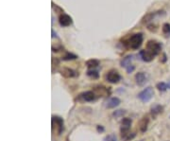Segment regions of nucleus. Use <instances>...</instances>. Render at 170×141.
Returning a JSON list of instances; mask_svg holds the SVG:
<instances>
[{
  "label": "nucleus",
  "mask_w": 170,
  "mask_h": 141,
  "mask_svg": "<svg viewBox=\"0 0 170 141\" xmlns=\"http://www.w3.org/2000/svg\"><path fill=\"white\" fill-rule=\"evenodd\" d=\"M143 39H144V36H143V33L139 32V33H134L130 35V36L128 38V40L124 43L129 48H131V49H138L142 43H143Z\"/></svg>",
  "instance_id": "f257e3e1"
},
{
  "label": "nucleus",
  "mask_w": 170,
  "mask_h": 141,
  "mask_svg": "<svg viewBox=\"0 0 170 141\" xmlns=\"http://www.w3.org/2000/svg\"><path fill=\"white\" fill-rule=\"evenodd\" d=\"M165 16V11H152L146 13L143 18H142V22L145 24H149L150 22H152L158 18H161V17Z\"/></svg>",
  "instance_id": "f03ea898"
},
{
  "label": "nucleus",
  "mask_w": 170,
  "mask_h": 141,
  "mask_svg": "<svg viewBox=\"0 0 170 141\" xmlns=\"http://www.w3.org/2000/svg\"><path fill=\"white\" fill-rule=\"evenodd\" d=\"M162 44L155 41V40H149L147 43H146V49L147 51H149L151 54H153L154 56H157L161 50H162Z\"/></svg>",
  "instance_id": "7ed1b4c3"
},
{
  "label": "nucleus",
  "mask_w": 170,
  "mask_h": 141,
  "mask_svg": "<svg viewBox=\"0 0 170 141\" xmlns=\"http://www.w3.org/2000/svg\"><path fill=\"white\" fill-rule=\"evenodd\" d=\"M154 96V90L152 87H146L143 91H141L138 94V99L142 101V102H148Z\"/></svg>",
  "instance_id": "20e7f679"
},
{
  "label": "nucleus",
  "mask_w": 170,
  "mask_h": 141,
  "mask_svg": "<svg viewBox=\"0 0 170 141\" xmlns=\"http://www.w3.org/2000/svg\"><path fill=\"white\" fill-rule=\"evenodd\" d=\"M131 119L130 118H128V117H125L123 118L122 120V123H121V135H122V138H126L128 136V134H129V131L131 127Z\"/></svg>",
  "instance_id": "39448f33"
},
{
  "label": "nucleus",
  "mask_w": 170,
  "mask_h": 141,
  "mask_svg": "<svg viewBox=\"0 0 170 141\" xmlns=\"http://www.w3.org/2000/svg\"><path fill=\"white\" fill-rule=\"evenodd\" d=\"M106 80L110 83L116 84V83H118L120 82L121 76L119 75V73L116 71V70H110L106 75Z\"/></svg>",
  "instance_id": "423d86ee"
},
{
  "label": "nucleus",
  "mask_w": 170,
  "mask_h": 141,
  "mask_svg": "<svg viewBox=\"0 0 170 141\" xmlns=\"http://www.w3.org/2000/svg\"><path fill=\"white\" fill-rule=\"evenodd\" d=\"M59 23L62 27H68V26L72 25L73 19L70 15H68L66 13H61L59 16Z\"/></svg>",
  "instance_id": "0eeeda50"
},
{
  "label": "nucleus",
  "mask_w": 170,
  "mask_h": 141,
  "mask_svg": "<svg viewBox=\"0 0 170 141\" xmlns=\"http://www.w3.org/2000/svg\"><path fill=\"white\" fill-rule=\"evenodd\" d=\"M120 103H121V100L118 98L113 97V98H111V99H109L107 100V102H106V107L109 108V109H112V108L117 107Z\"/></svg>",
  "instance_id": "6e6552de"
},
{
  "label": "nucleus",
  "mask_w": 170,
  "mask_h": 141,
  "mask_svg": "<svg viewBox=\"0 0 170 141\" xmlns=\"http://www.w3.org/2000/svg\"><path fill=\"white\" fill-rule=\"evenodd\" d=\"M140 57L141 59L144 61V62H146V63H149L151 62L153 59H154V55L153 54H151L149 51H147L146 49H144V50H141L140 51Z\"/></svg>",
  "instance_id": "1a4fd4ad"
},
{
  "label": "nucleus",
  "mask_w": 170,
  "mask_h": 141,
  "mask_svg": "<svg viewBox=\"0 0 170 141\" xmlns=\"http://www.w3.org/2000/svg\"><path fill=\"white\" fill-rule=\"evenodd\" d=\"M81 98L84 101H94V99H97V95L93 91H86V92H84L81 95Z\"/></svg>",
  "instance_id": "9d476101"
},
{
  "label": "nucleus",
  "mask_w": 170,
  "mask_h": 141,
  "mask_svg": "<svg viewBox=\"0 0 170 141\" xmlns=\"http://www.w3.org/2000/svg\"><path fill=\"white\" fill-rule=\"evenodd\" d=\"M135 80H136V83L139 86H143L147 82V76L144 72H138L135 75Z\"/></svg>",
  "instance_id": "9b49d317"
},
{
  "label": "nucleus",
  "mask_w": 170,
  "mask_h": 141,
  "mask_svg": "<svg viewBox=\"0 0 170 141\" xmlns=\"http://www.w3.org/2000/svg\"><path fill=\"white\" fill-rule=\"evenodd\" d=\"M52 122H55L58 126V133L61 134L63 131V119L59 117H52Z\"/></svg>",
  "instance_id": "f8f14e48"
},
{
  "label": "nucleus",
  "mask_w": 170,
  "mask_h": 141,
  "mask_svg": "<svg viewBox=\"0 0 170 141\" xmlns=\"http://www.w3.org/2000/svg\"><path fill=\"white\" fill-rule=\"evenodd\" d=\"M61 74L65 78H73L76 76V72L69 67H63L61 70Z\"/></svg>",
  "instance_id": "ddd939ff"
},
{
  "label": "nucleus",
  "mask_w": 170,
  "mask_h": 141,
  "mask_svg": "<svg viewBox=\"0 0 170 141\" xmlns=\"http://www.w3.org/2000/svg\"><path fill=\"white\" fill-rule=\"evenodd\" d=\"M148 123H149V119L147 117H143L140 122H139V129L142 133H145L147 130V126H148Z\"/></svg>",
  "instance_id": "4468645a"
},
{
  "label": "nucleus",
  "mask_w": 170,
  "mask_h": 141,
  "mask_svg": "<svg viewBox=\"0 0 170 141\" xmlns=\"http://www.w3.org/2000/svg\"><path fill=\"white\" fill-rule=\"evenodd\" d=\"M133 61V55H128L121 61V66L124 68H128L131 65V62Z\"/></svg>",
  "instance_id": "2eb2a0df"
},
{
  "label": "nucleus",
  "mask_w": 170,
  "mask_h": 141,
  "mask_svg": "<svg viewBox=\"0 0 170 141\" xmlns=\"http://www.w3.org/2000/svg\"><path fill=\"white\" fill-rule=\"evenodd\" d=\"M163 111V107L160 104H154L152 107H151V115L153 117H156L159 114H162Z\"/></svg>",
  "instance_id": "dca6fc26"
},
{
  "label": "nucleus",
  "mask_w": 170,
  "mask_h": 141,
  "mask_svg": "<svg viewBox=\"0 0 170 141\" xmlns=\"http://www.w3.org/2000/svg\"><path fill=\"white\" fill-rule=\"evenodd\" d=\"M86 65L90 69H94L99 65V61L97 59H90L86 62Z\"/></svg>",
  "instance_id": "f3484780"
},
{
  "label": "nucleus",
  "mask_w": 170,
  "mask_h": 141,
  "mask_svg": "<svg viewBox=\"0 0 170 141\" xmlns=\"http://www.w3.org/2000/svg\"><path fill=\"white\" fill-rule=\"evenodd\" d=\"M87 76L92 78V79H98L99 77V73L98 70H94V69H90L87 71Z\"/></svg>",
  "instance_id": "a211bd4d"
},
{
  "label": "nucleus",
  "mask_w": 170,
  "mask_h": 141,
  "mask_svg": "<svg viewBox=\"0 0 170 141\" xmlns=\"http://www.w3.org/2000/svg\"><path fill=\"white\" fill-rule=\"evenodd\" d=\"M162 30L166 37H170V24L164 23L162 27Z\"/></svg>",
  "instance_id": "6ab92c4d"
},
{
  "label": "nucleus",
  "mask_w": 170,
  "mask_h": 141,
  "mask_svg": "<svg viewBox=\"0 0 170 141\" xmlns=\"http://www.w3.org/2000/svg\"><path fill=\"white\" fill-rule=\"evenodd\" d=\"M77 58H78L77 55L70 53V52H66V54L63 57V61H72V60H76Z\"/></svg>",
  "instance_id": "aec40b11"
},
{
  "label": "nucleus",
  "mask_w": 170,
  "mask_h": 141,
  "mask_svg": "<svg viewBox=\"0 0 170 141\" xmlns=\"http://www.w3.org/2000/svg\"><path fill=\"white\" fill-rule=\"evenodd\" d=\"M156 87L158 88V90L159 91H161V92H164V91H166V89L168 88V84L167 83H165V82H159V83H157V85H156Z\"/></svg>",
  "instance_id": "412c9836"
},
{
  "label": "nucleus",
  "mask_w": 170,
  "mask_h": 141,
  "mask_svg": "<svg viewBox=\"0 0 170 141\" xmlns=\"http://www.w3.org/2000/svg\"><path fill=\"white\" fill-rule=\"evenodd\" d=\"M51 4H52V9L55 11V12H62V13H63V9H62L61 7H59L57 4H55L54 2H51Z\"/></svg>",
  "instance_id": "4be33fe9"
},
{
  "label": "nucleus",
  "mask_w": 170,
  "mask_h": 141,
  "mask_svg": "<svg viewBox=\"0 0 170 141\" xmlns=\"http://www.w3.org/2000/svg\"><path fill=\"white\" fill-rule=\"evenodd\" d=\"M147 29L150 30V31H154V32H155V31L158 29V28H157L156 25H154V24H152V23H150V24H147Z\"/></svg>",
  "instance_id": "5701e85b"
},
{
  "label": "nucleus",
  "mask_w": 170,
  "mask_h": 141,
  "mask_svg": "<svg viewBox=\"0 0 170 141\" xmlns=\"http://www.w3.org/2000/svg\"><path fill=\"white\" fill-rule=\"evenodd\" d=\"M106 141H117V138L115 134H109L105 138Z\"/></svg>",
  "instance_id": "b1692460"
},
{
  "label": "nucleus",
  "mask_w": 170,
  "mask_h": 141,
  "mask_svg": "<svg viewBox=\"0 0 170 141\" xmlns=\"http://www.w3.org/2000/svg\"><path fill=\"white\" fill-rule=\"evenodd\" d=\"M124 114H125L124 110H117V111H116L115 113H113V116H115L116 117H119L123 116Z\"/></svg>",
  "instance_id": "393cba45"
},
{
  "label": "nucleus",
  "mask_w": 170,
  "mask_h": 141,
  "mask_svg": "<svg viewBox=\"0 0 170 141\" xmlns=\"http://www.w3.org/2000/svg\"><path fill=\"white\" fill-rule=\"evenodd\" d=\"M134 69H135V67H134V65H130V66H129L128 68H126V71L129 73V74H130V73H132L134 71Z\"/></svg>",
  "instance_id": "a878e982"
},
{
  "label": "nucleus",
  "mask_w": 170,
  "mask_h": 141,
  "mask_svg": "<svg viewBox=\"0 0 170 141\" xmlns=\"http://www.w3.org/2000/svg\"><path fill=\"white\" fill-rule=\"evenodd\" d=\"M51 32H52V38H58V36H57V34H56V32L54 31V29H52Z\"/></svg>",
  "instance_id": "bb28decb"
},
{
  "label": "nucleus",
  "mask_w": 170,
  "mask_h": 141,
  "mask_svg": "<svg viewBox=\"0 0 170 141\" xmlns=\"http://www.w3.org/2000/svg\"><path fill=\"white\" fill-rule=\"evenodd\" d=\"M165 61H166V55L165 54H163V60H162V62L164 63Z\"/></svg>",
  "instance_id": "cd10ccee"
},
{
  "label": "nucleus",
  "mask_w": 170,
  "mask_h": 141,
  "mask_svg": "<svg viewBox=\"0 0 170 141\" xmlns=\"http://www.w3.org/2000/svg\"><path fill=\"white\" fill-rule=\"evenodd\" d=\"M98 131H103L104 129H103V128H101V127H98Z\"/></svg>",
  "instance_id": "c85d7f7f"
},
{
  "label": "nucleus",
  "mask_w": 170,
  "mask_h": 141,
  "mask_svg": "<svg viewBox=\"0 0 170 141\" xmlns=\"http://www.w3.org/2000/svg\"><path fill=\"white\" fill-rule=\"evenodd\" d=\"M167 84H168V88H170V82H168Z\"/></svg>",
  "instance_id": "c756f323"
}]
</instances>
